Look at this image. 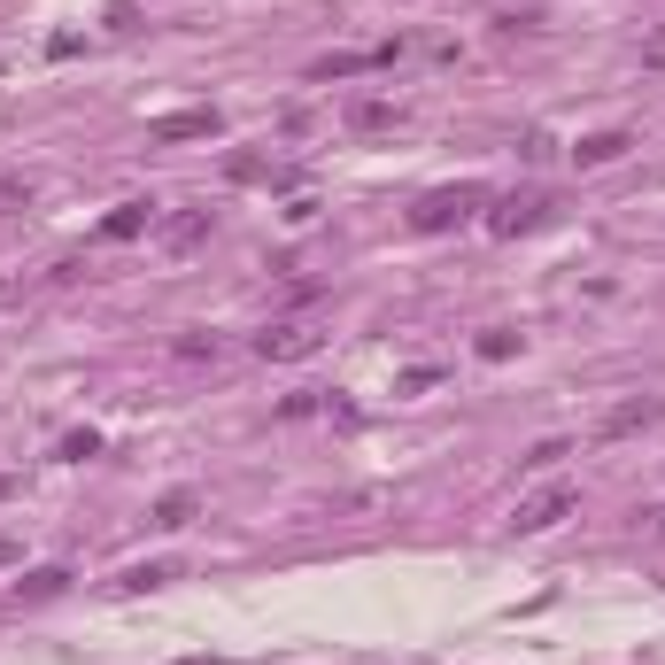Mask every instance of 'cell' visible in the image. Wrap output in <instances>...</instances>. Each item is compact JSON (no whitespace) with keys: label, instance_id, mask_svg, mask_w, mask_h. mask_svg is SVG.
I'll return each mask as SVG.
<instances>
[{"label":"cell","instance_id":"cell-15","mask_svg":"<svg viewBox=\"0 0 665 665\" xmlns=\"http://www.w3.org/2000/svg\"><path fill=\"white\" fill-rule=\"evenodd\" d=\"M0 194H24V186H16V178H0Z\"/></svg>","mask_w":665,"mask_h":665},{"label":"cell","instance_id":"cell-2","mask_svg":"<svg viewBox=\"0 0 665 665\" xmlns=\"http://www.w3.org/2000/svg\"><path fill=\"white\" fill-rule=\"evenodd\" d=\"M209 132H217V109H186V116H163L147 140H155V147H178V140H209Z\"/></svg>","mask_w":665,"mask_h":665},{"label":"cell","instance_id":"cell-5","mask_svg":"<svg viewBox=\"0 0 665 665\" xmlns=\"http://www.w3.org/2000/svg\"><path fill=\"white\" fill-rule=\"evenodd\" d=\"M650 418H658V403H650V395H635V403H619L604 418V441H619V434H635V426H650Z\"/></svg>","mask_w":665,"mask_h":665},{"label":"cell","instance_id":"cell-11","mask_svg":"<svg viewBox=\"0 0 665 665\" xmlns=\"http://www.w3.org/2000/svg\"><path fill=\"white\" fill-rule=\"evenodd\" d=\"M557 457H565V441H534V449H526V457H519V464H526V472H550V464H557Z\"/></svg>","mask_w":665,"mask_h":665},{"label":"cell","instance_id":"cell-3","mask_svg":"<svg viewBox=\"0 0 665 665\" xmlns=\"http://www.w3.org/2000/svg\"><path fill=\"white\" fill-rule=\"evenodd\" d=\"M565 511H573V488H550V495H534V503H519V534H542V526H557L565 519Z\"/></svg>","mask_w":665,"mask_h":665},{"label":"cell","instance_id":"cell-9","mask_svg":"<svg viewBox=\"0 0 665 665\" xmlns=\"http://www.w3.org/2000/svg\"><path fill=\"white\" fill-rule=\"evenodd\" d=\"M186 519H194V495H186V488L155 503V526H186Z\"/></svg>","mask_w":665,"mask_h":665},{"label":"cell","instance_id":"cell-8","mask_svg":"<svg viewBox=\"0 0 665 665\" xmlns=\"http://www.w3.org/2000/svg\"><path fill=\"white\" fill-rule=\"evenodd\" d=\"M202 232H209V209H186V217H178V225L163 232V240H171V248H194Z\"/></svg>","mask_w":665,"mask_h":665},{"label":"cell","instance_id":"cell-4","mask_svg":"<svg viewBox=\"0 0 665 665\" xmlns=\"http://www.w3.org/2000/svg\"><path fill=\"white\" fill-rule=\"evenodd\" d=\"M256 348L263 356H310V348H318V325H271Z\"/></svg>","mask_w":665,"mask_h":665},{"label":"cell","instance_id":"cell-14","mask_svg":"<svg viewBox=\"0 0 665 665\" xmlns=\"http://www.w3.org/2000/svg\"><path fill=\"white\" fill-rule=\"evenodd\" d=\"M0 565H16V542H0Z\"/></svg>","mask_w":665,"mask_h":665},{"label":"cell","instance_id":"cell-1","mask_svg":"<svg viewBox=\"0 0 665 665\" xmlns=\"http://www.w3.org/2000/svg\"><path fill=\"white\" fill-rule=\"evenodd\" d=\"M480 202H488L480 186H449V194H426V202L410 209V225H418V232H441V225H457L464 209H480Z\"/></svg>","mask_w":665,"mask_h":665},{"label":"cell","instance_id":"cell-6","mask_svg":"<svg viewBox=\"0 0 665 665\" xmlns=\"http://www.w3.org/2000/svg\"><path fill=\"white\" fill-rule=\"evenodd\" d=\"M619 155H627V132H596L573 147V163H619Z\"/></svg>","mask_w":665,"mask_h":665},{"label":"cell","instance_id":"cell-13","mask_svg":"<svg viewBox=\"0 0 665 665\" xmlns=\"http://www.w3.org/2000/svg\"><path fill=\"white\" fill-rule=\"evenodd\" d=\"M62 580H70V573H31V580H16V588H24V596H55Z\"/></svg>","mask_w":665,"mask_h":665},{"label":"cell","instance_id":"cell-12","mask_svg":"<svg viewBox=\"0 0 665 665\" xmlns=\"http://www.w3.org/2000/svg\"><path fill=\"white\" fill-rule=\"evenodd\" d=\"M163 580H171V565H132V573H124V588H163Z\"/></svg>","mask_w":665,"mask_h":665},{"label":"cell","instance_id":"cell-10","mask_svg":"<svg viewBox=\"0 0 665 665\" xmlns=\"http://www.w3.org/2000/svg\"><path fill=\"white\" fill-rule=\"evenodd\" d=\"M348 124H356V132H379V124H395V109H387V101H356Z\"/></svg>","mask_w":665,"mask_h":665},{"label":"cell","instance_id":"cell-7","mask_svg":"<svg viewBox=\"0 0 665 665\" xmlns=\"http://www.w3.org/2000/svg\"><path fill=\"white\" fill-rule=\"evenodd\" d=\"M147 217H155L147 202H124V209L109 217V225H101V240H132V232H147Z\"/></svg>","mask_w":665,"mask_h":665}]
</instances>
